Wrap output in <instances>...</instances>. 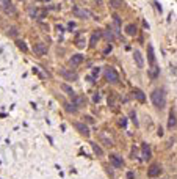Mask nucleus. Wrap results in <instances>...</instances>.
Segmentation results:
<instances>
[{"mask_svg":"<svg viewBox=\"0 0 177 179\" xmlns=\"http://www.w3.org/2000/svg\"><path fill=\"white\" fill-rule=\"evenodd\" d=\"M100 138L105 141V145H107V146H111V145H113L111 137H107V134H105V132H102V134H100Z\"/></svg>","mask_w":177,"mask_h":179,"instance_id":"obj_26","label":"nucleus"},{"mask_svg":"<svg viewBox=\"0 0 177 179\" xmlns=\"http://www.w3.org/2000/svg\"><path fill=\"white\" fill-rule=\"evenodd\" d=\"M110 163L114 166V168H122L124 166V160L121 156L118 154H110Z\"/></svg>","mask_w":177,"mask_h":179,"instance_id":"obj_9","label":"nucleus"},{"mask_svg":"<svg viewBox=\"0 0 177 179\" xmlns=\"http://www.w3.org/2000/svg\"><path fill=\"white\" fill-rule=\"evenodd\" d=\"M132 95H133V98H135L136 101H139V102H144V101H146V95H144V93L141 91L139 88H133Z\"/></svg>","mask_w":177,"mask_h":179,"instance_id":"obj_13","label":"nucleus"},{"mask_svg":"<svg viewBox=\"0 0 177 179\" xmlns=\"http://www.w3.org/2000/svg\"><path fill=\"white\" fill-rule=\"evenodd\" d=\"M61 90H63V91H64L68 96H71V98H74V96H75V91L72 90V86H69L68 83H61Z\"/></svg>","mask_w":177,"mask_h":179,"instance_id":"obj_18","label":"nucleus"},{"mask_svg":"<svg viewBox=\"0 0 177 179\" xmlns=\"http://www.w3.org/2000/svg\"><path fill=\"white\" fill-rule=\"evenodd\" d=\"M147 60H149L150 68L155 66V54H154V46H152V44L147 46Z\"/></svg>","mask_w":177,"mask_h":179,"instance_id":"obj_12","label":"nucleus"},{"mask_svg":"<svg viewBox=\"0 0 177 179\" xmlns=\"http://www.w3.org/2000/svg\"><path fill=\"white\" fill-rule=\"evenodd\" d=\"M125 33H127L129 36H135V35H136V27H135L133 24H129V25L125 27Z\"/></svg>","mask_w":177,"mask_h":179,"instance_id":"obj_22","label":"nucleus"},{"mask_svg":"<svg viewBox=\"0 0 177 179\" xmlns=\"http://www.w3.org/2000/svg\"><path fill=\"white\" fill-rule=\"evenodd\" d=\"M141 157H143V160H150V157H152V151H150V148H149V145L147 143H143L141 145Z\"/></svg>","mask_w":177,"mask_h":179,"instance_id":"obj_10","label":"nucleus"},{"mask_svg":"<svg viewBox=\"0 0 177 179\" xmlns=\"http://www.w3.org/2000/svg\"><path fill=\"white\" fill-rule=\"evenodd\" d=\"M175 127V110L172 109L169 112V118H168V129H174Z\"/></svg>","mask_w":177,"mask_h":179,"instance_id":"obj_17","label":"nucleus"},{"mask_svg":"<svg viewBox=\"0 0 177 179\" xmlns=\"http://www.w3.org/2000/svg\"><path fill=\"white\" fill-rule=\"evenodd\" d=\"M108 105L116 107V98H114V96H108Z\"/></svg>","mask_w":177,"mask_h":179,"instance_id":"obj_30","label":"nucleus"},{"mask_svg":"<svg viewBox=\"0 0 177 179\" xmlns=\"http://www.w3.org/2000/svg\"><path fill=\"white\" fill-rule=\"evenodd\" d=\"M33 52H35V55L43 57V55L47 54V46H46L44 43H36V44L33 46Z\"/></svg>","mask_w":177,"mask_h":179,"instance_id":"obj_8","label":"nucleus"},{"mask_svg":"<svg viewBox=\"0 0 177 179\" xmlns=\"http://www.w3.org/2000/svg\"><path fill=\"white\" fill-rule=\"evenodd\" d=\"M72 13H74V16L78 18V19H88V18H91V11L86 10V8H82V7H78V5H75V7L72 8Z\"/></svg>","mask_w":177,"mask_h":179,"instance_id":"obj_2","label":"nucleus"},{"mask_svg":"<svg viewBox=\"0 0 177 179\" xmlns=\"http://www.w3.org/2000/svg\"><path fill=\"white\" fill-rule=\"evenodd\" d=\"M57 30H58V32H60V33H61V32H64V28H63V27H61V25H57Z\"/></svg>","mask_w":177,"mask_h":179,"instance_id":"obj_38","label":"nucleus"},{"mask_svg":"<svg viewBox=\"0 0 177 179\" xmlns=\"http://www.w3.org/2000/svg\"><path fill=\"white\" fill-rule=\"evenodd\" d=\"M133 176H135V174H133L132 171H130V173H127V179H133Z\"/></svg>","mask_w":177,"mask_h":179,"instance_id":"obj_37","label":"nucleus"},{"mask_svg":"<svg viewBox=\"0 0 177 179\" xmlns=\"http://www.w3.org/2000/svg\"><path fill=\"white\" fill-rule=\"evenodd\" d=\"M94 2H96L97 5H102V0H94Z\"/></svg>","mask_w":177,"mask_h":179,"instance_id":"obj_40","label":"nucleus"},{"mask_svg":"<svg viewBox=\"0 0 177 179\" xmlns=\"http://www.w3.org/2000/svg\"><path fill=\"white\" fill-rule=\"evenodd\" d=\"M150 101L157 109H163L166 105V95L163 90H154L150 93Z\"/></svg>","mask_w":177,"mask_h":179,"instance_id":"obj_1","label":"nucleus"},{"mask_svg":"<svg viewBox=\"0 0 177 179\" xmlns=\"http://www.w3.org/2000/svg\"><path fill=\"white\" fill-rule=\"evenodd\" d=\"M72 104L78 109V107L85 105V98H83V96H77V95H75V96L72 98Z\"/></svg>","mask_w":177,"mask_h":179,"instance_id":"obj_19","label":"nucleus"},{"mask_svg":"<svg viewBox=\"0 0 177 179\" xmlns=\"http://www.w3.org/2000/svg\"><path fill=\"white\" fill-rule=\"evenodd\" d=\"M85 44H86L85 35H83V33H78V35L75 36V46H77L78 49H83V47H85Z\"/></svg>","mask_w":177,"mask_h":179,"instance_id":"obj_15","label":"nucleus"},{"mask_svg":"<svg viewBox=\"0 0 177 179\" xmlns=\"http://www.w3.org/2000/svg\"><path fill=\"white\" fill-rule=\"evenodd\" d=\"M91 146H93V151H94V154H96L97 157H102V156H104V151H102V148H100L97 143H91Z\"/></svg>","mask_w":177,"mask_h":179,"instance_id":"obj_23","label":"nucleus"},{"mask_svg":"<svg viewBox=\"0 0 177 179\" xmlns=\"http://www.w3.org/2000/svg\"><path fill=\"white\" fill-rule=\"evenodd\" d=\"M133 58H135L138 68H144V58H143V55H141L139 50H135V52H133Z\"/></svg>","mask_w":177,"mask_h":179,"instance_id":"obj_14","label":"nucleus"},{"mask_svg":"<svg viewBox=\"0 0 177 179\" xmlns=\"http://www.w3.org/2000/svg\"><path fill=\"white\" fill-rule=\"evenodd\" d=\"M0 10L5 14H14L16 13V8H14L11 0H0Z\"/></svg>","mask_w":177,"mask_h":179,"instance_id":"obj_4","label":"nucleus"},{"mask_svg":"<svg viewBox=\"0 0 177 179\" xmlns=\"http://www.w3.org/2000/svg\"><path fill=\"white\" fill-rule=\"evenodd\" d=\"M82 61H83V55H82V54H75V55L71 57V64H75V66H77V64H80Z\"/></svg>","mask_w":177,"mask_h":179,"instance_id":"obj_20","label":"nucleus"},{"mask_svg":"<svg viewBox=\"0 0 177 179\" xmlns=\"http://www.w3.org/2000/svg\"><path fill=\"white\" fill-rule=\"evenodd\" d=\"M68 28H69V30L75 28V22H69V24H68Z\"/></svg>","mask_w":177,"mask_h":179,"instance_id":"obj_36","label":"nucleus"},{"mask_svg":"<svg viewBox=\"0 0 177 179\" xmlns=\"http://www.w3.org/2000/svg\"><path fill=\"white\" fill-rule=\"evenodd\" d=\"M74 127L82 134V135H85V137H89V129H88V126H85L83 123H74Z\"/></svg>","mask_w":177,"mask_h":179,"instance_id":"obj_11","label":"nucleus"},{"mask_svg":"<svg viewBox=\"0 0 177 179\" xmlns=\"http://www.w3.org/2000/svg\"><path fill=\"white\" fill-rule=\"evenodd\" d=\"M30 16L33 19H36V21H41V19H44L47 16V10L46 8H32L30 10Z\"/></svg>","mask_w":177,"mask_h":179,"instance_id":"obj_5","label":"nucleus"},{"mask_svg":"<svg viewBox=\"0 0 177 179\" xmlns=\"http://www.w3.org/2000/svg\"><path fill=\"white\" fill-rule=\"evenodd\" d=\"M60 75H61L64 80H69V82H75V80L78 79L77 72L69 71V69H60Z\"/></svg>","mask_w":177,"mask_h":179,"instance_id":"obj_6","label":"nucleus"},{"mask_svg":"<svg viewBox=\"0 0 177 179\" xmlns=\"http://www.w3.org/2000/svg\"><path fill=\"white\" fill-rule=\"evenodd\" d=\"M104 38L107 39V43H108V44L114 41V35L111 33V30H110V28H107V30H104Z\"/></svg>","mask_w":177,"mask_h":179,"instance_id":"obj_21","label":"nucleus"},{"mask_svg":"<svg viewBox=\"0 0 177 179\" xmlns=\"http://www.w3.org/2000/svg\"><path fill=\"white\" fill-rule=\"evenodd\" d=\"M100 36H102V33H100V32H94V33L91 35L89 47H96V46H97V43H99V39H100Z\"/></svg>","mask_w":177,"mask_h":179,"instance_id":"obj_16","label":"nucleus"},{"mask_svg":"<svg viewBox=\"0 0 177 179\" xmlns=\"http://www.w3.org/2000/svg\"><path fill=\"white\" fill-rule=\"evenodd\" d=\"M93 101H94V102H99V101H100V95H99V93L94 95V96H93Z\"/></svg>","mask_w":177,"mask_h":179,"instance_id":"obj_34","label":"nucleus"},{"mask_svg":"<svg viewBox=\"0 0 177 179\" xmlns=\"http://www.w3.org/2000/svg\"><path fill=\"white\" fill-rule=\"evenodd\" d=\"M149 74H150V77H152V79H157V77H158V74H160V68L152 66V68H150V71H149Z\"/></svg>","mask_w":177,"mask_h":179,"instance_id":"obj_25","label":"nucleus"},{"mask_svg":"<svg viewBox=\"0 0 177 179\" xmlns=\"http://www.w3.org/2000/svg\"><path fill=\"white\" fill-rule=\"evenodd\" d=\"M85 118H86V121H88V123H93V118H91V116H85Z\"/></svg>","mask_w":177,"mask_h":179,"instance_id":"obj_39","label":"nucleus"},{"mask_svg":"<svg viewBox=\"0 0 177 179\" xmlns=\"http://www.w3.org/2000/svg\"><path fill=\"white\" fill-rule=\"evenodd\" d=\"M111 50H113V47H111V44H108V46L105 47V50H104V55H108Z\"/></svg>","mask_w":177,"mask_h":179,"instance_id":"obj_32","label":"nucleus"},{"mask_svg":"<svg viewBox=\"0 0 177 179\" xmlns=\"http://www.w3.org/2000/svg\"><path fill=\"white\" fill-rule=\"evenodd\" d=\"M105 79H107V82H110V83H118L119 82V74H118V71L114 69V68H107L105 69Z\"/></svg>","mask_w":177,"mask_h":179,"instance_id":"obj_3","label":"nucleus"},{"mask_svg":"<svg viewBox=\"0 0 177 179\" xmlns=\"http://www.w3.org/2000/svg\"><path fill=\"white\" fill-rule=\"evenodd\" d=\"M46 2H49V0H46Z\"/></svg>","mask_w":177,"mask_h":179,"instance_id":"obj_41","label":"nucleus"},{"mask_svg":"<svg viewBox=\"0 0 177 179\" xmlns=\"http://www.w3.org/2000/svg\"><path fill=\"white\" fill-rule=\"evenodd\" d=\"M16 46H18L22 52H28V47H27L25 41H22V39H16Z\"/></svg>","mask_w":177,"mask_h":179,"instance_id":"obj_24","label":"nucleus"},{"mask_svg":"<svg viewBox=\"0 0 177 179\" xmlns=\"http://www.w3.org/2000/svg\"><path fill=\"white\" fill-rule=\"evenodd\" d=\"M10 35L16 36V35H18V28H16V27H13V28H11V32H10Z\"/></svg>","mask_w":177,"mask_h":179,"instance_id":"obj_35","label":"nucleus"},{"mask_svg":"<svg viewBox=\"0 0 177 179\" xmlns=\"http://www.w3.org/2000/svg\"><path fill=\"white\" fill-rule=\"evenodd\" d=\"M99 72H100V68H93V75H91V77L96 79V77L99 75Z\"/></svg>","mask_w":177,"mask_h":179,"instance_id":"obj_31","label":"nucleus"},{"mask_svg":"<svg viewBox=\"0 0 177 179\" xmlns=\"http://www.w3.org/2000/svg\"><path fill=\"white\" fill-rule=\"evenodd\" d=\"M113 21H114V27H116V33H119V27H121V18L118 14L113 16Z\"/></svg>","mask_w":177,"mask_h":179,"instance_id":"obj_28","label":"nucleus"},{"mask_svg":"<svg viewBox=\"0 0 177 179\" xmlns=\"http://www.w3.org/2000/svg\"><path fill=\"white\" fill-rule=\"evenodd\" d=\"M130 116H132V121H133V123H135V124L138 126V120H136V113H135V112H130Z\"/></svg>","mask_w":177,"mask_h":179,"instance_id":"obj_33","label":"nucleus"},{"mask_svg":"<svg viewBox=\"0 0 177 179\" xmlns=\"http://www.w3.org/2000/svg\"><path fill=\"white\" fill-rule=\"evenodd\" d=\"M66 110H68V112H72V113H75V112H77V107H75L74 104H66Z\"/></svg>","mask_w":177,"mask_h":179,"instance_id":"obj_29","label":"nucleus"},{"mask_svg":"<svg viewBox=\"0 0 177 179\" xmlns=\"http://www.w3.org/2000/svg\"><path fill=\"white\" fill-rule=\"evenodd\" d=\"M110 7L114 8V10L121 8V7H122V0H110Z\"/></svg>","mask_w":177,"mask_h":179,"instance_id":"obj_27","label":"nucleus"},{"mask_svg":"<svg viewBox=\"0 0 177 179\" xmlns=\"http://www.w3.org/2000/svg\"><path fill=\"white\" fill-rule=\"evenodd\" d=\"M161 171H163V168H161L160 163H152L149 166V170H147V176L149 177H157V176L161 174Z\"/></svg>","mask_w":177,"mask_h":179,"instance_id":"obj_7","label":"nucleus"}]
</instances>
